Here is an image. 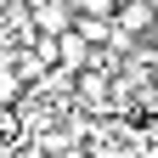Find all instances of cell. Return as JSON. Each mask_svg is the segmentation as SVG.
<instances>
[{
	"label": "cell",
	"mask_w": 158,
	"mask_h": 158,
	"mask_svg": "<svg viewBox=\"0 0 158 158\" xmlns=\"http://www.w3.org/2000/svg\"><path fill=\"white\" fill-rule=\"evenodd\" d=\"M79 158H85V152H79Z\"/></svg>",
	"instance_id": "obj_3"
},
{
	"label": "cell",
	"mask_w": 158,
	"mask_h": 158,
	"mask_svg": "<svg viewBox=\"0 0 158 158\" xmlns=\"http://www.w3.org/2000/svg\"><path fill=\"white\" fill-rule=\"evenodd\" d=\"M28 28H34V40H56V34H68L73 28V6L68 0H28Z\"/></svg>",
	"instance_id": "obj_1"
},
{
	"label": "cell",
	"mask_w": 158,
	"mask_h": 158,
	"mask_svg": "<svg viewBox=\"0 0 158 158\" xmlns=\"http://www.w3.org/2000/svg\"><path fill=\"white\" fill-rule=\"evenodd\" d=\"M51 68H62V73L90 68V45H85L73 28H68V34H56V40H51Z\"/></svg>",
	"instance_id": "obj_2"
}]
</instances>
